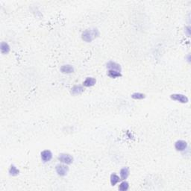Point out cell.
<instances>
[{
	"label": "cell",
	"mask_w": 191,
	"mask_h": 191,
	"mask_svg": "<svg viewBox=\"0 0 191 191\" xmlns=\"http://www.w3.org/2000/svg\"><path fill=\"white\" fill-rule=\"evenodd\" d=\"M129 175V169L128 167H124L121 169L120 170V176H121V179L126 180L128 178Z\"/></svg>",
	"instance_id": "cell-11"
},
{
	"label": "cell",
	"mask_w": 191,
	"mask_h": 191,
	"mask_svg": "<svg viewBox=\"0 0 191 191\" xmlns=\"http://www.w3.org/2000/svg\"><path fill=\"white\" fill-rule=\"evenodd\" d=\"M61 72L65 74H70L74 73V68L71 65H63L61 67Z\"/></svg>",
	"instance_id": "cell-8"
},
{
	"label": "cell",
	"mask_w": 191,
	"mask_h": 191,
	"mask_svg": "<svg viewBox=\"0 0 191 191\" xmlns=\"http://www.w3.org/2000/svg\"><path fill=\"white\" fill-rule=\"evenodd\" d=\"M58 160L65 164H71L73 162V158L69 154H61L58 156Z\"/></svg>",
	"instance_id": "cell-4"
},
{
	"label": "cell",
	"mask_w": 191,
	"mask_h": 191,
	"mask_svg": "<svg viewBox=\"0 0 191 191\" xmlns=\"http://www.w3.org/2000/svg\"><path fill=\"white\" fill-rule=\"evenodd\" d=\"M108 75L112 79H116V78H119V77L122 76V74L120 72L118 71H115V70H111V69H109V71L108 72Z\"/></svg>",
	"instance_id": "cell-13"
},
{
	"label": "cell",
	"mask_w": 191,
	"mask_h": 191,
	"mask_svg": "<svg viewBox=\"0 0 191 191\" xmlns=\"http://www.w3.org/2000/svg\"><path fill=\"white\" fill-rule=\"evenodd\" d=\"M9 173H10L11 175L15 176V175H19V173H20V170H19V169H18L14 165H11V166L10 169H9Z\"/></svg>",
	"instance_id": "cell-15"
},
{
	"label": "cell",
	"mask_w": 191,
	"mask_h": 191,
	"mask_svg": "<svg viewBox=\"0 0 191 191\" xmlns=\"http://www.w3.org/2000/svg\"><path fill=\"white\" fill-rule=\"evenodd\" d=\"M85 91V89L82 86H80V85H75L74 87L72 88L71 93L73 95H79L81 94Z\"/></svg>",
	"instance_id": "cell-9"
},
{
	"label": "cell",
	"mask_w": 191,
	"mask_h": 191,
	"mask_svg": "<svg viewBox=\"0 0 191 191\" xmlns=\"http://www.w3.org/2000/svg\"><path fill=\"white\" fill-rule=\"evenodd\" d=\"M40 155H41L42 161L44 162L49 161L52 158V153L49 150H44V151H43L41 154H40Z\"/></svg>",
	"instance_id": "cell-5"
},
{
	"label": "cell",
	"mask_w": 191,
	"mask_h": 191,
	"mask_svg": "<svg viewBox=\"0 0 191 191\" xmlns=\"http://www.w3.org/2000/svg\"><path fill=\"white\" fill-rule=\"evenodd\" d=\"M99 32L96 28H93V29H87L85 30V32H83L81 37H82L83 40L85 42H91L93 41V40L96 39L99 36Z\"/></svg>",
	"instance_id": "cell-1"
},
{
	"label": "cell",
	"mask_w": 191,
	"mask_h": 191,
	"mask_svg": "<svg viewBox=\"0 0 191 191\" xmlns=\"http://www.w3.org/2000/svg\"><path fill=\"white\" fill-rule=\"evenodd\" d=\"M110 184H111V185L112 186H115L116 184L118 183L119 181H120V177H119L118 175H116V174H112V175H110Z\"/></svg>",
	"instance_id": "cell-14"
},
{
	"label": "cell",
	"mask_w": 191,
	"mask_h": 191,
	"mask_svg": "<svg viewBox=\"0 0 191 191\" xmlns=\"http://www.w3.org/2000/svg\"><path fill=\"white\" fill-rule=\"evenodd\" d=\"M132 98L134 99H143L146 98V95L140 93H134L132 95Z\"/></svg>",
	"instance_id": "cell-16"
},
{
	"label": "cell",
	"mask_w": 191,
	"mask_h": 191,
	"mask_svg": "<svg viewBox=\"0 0 191 191\" xmlns=\"http://www.w3.org/2000/svg\"><path fill=\"white\" fill-rule=\"evenodd\" d=\"M128 187H129V184H128V182L127 181H123L119 186V190L121 191L127 190L128 189Z\"/></svg>",
	"instance_id": "cell-17"
},
{
	"label": "cell",
	"mask_w": 191,
	"mask_h": 191,
	"mask_svg": "<svg viewBox=\"0 0 191 191\" xmlns=\"http://www.w3.org/2000/svg\"><path fill=\"white\" fill-rule=\"evenodd\" d=\"M171 98L174 101H177L178 102L181 103H187L188 102V98L186 96L183 94H180V93H175V94H172L170 96Z\"/></svg>",
	"instance_id": "cell-3"
},
{
	"label": "cell",
	"mask_w": 191,
	"mask_h": 191,
	"mask_svg": "<svg viewBox=\"0 0 191 191\" xmlns=\"http://www.w3.org/2000/svg\"><path fill=\"white\" fill-rule=\"evenodd\" d=\"M187 147V143L184 140H178L175 144V148L177 151H184Z\"/></svg>",
	"instance_id": "cell-6"
},
{
	"label": "cell",
	"mask_w": 191,
	"mask_h": 191,
	"mask_svg": "<svg viewBox=\"0 0 191 191\" xmlns=\"http://www.w3.org/2000/svg\"><path fill=\"white\" fill-rule=\"evenodd\" d=\"M96 83V80L94 78L88 77V78H87V79H85V81L83 82V85L85 86V87H92V86L95 85Z\"/></svg>",
	"instance_id": "cell-10"
},
{
	"label": "cell",
	"mask_w": 191,
	"mask_h": 191,
	"mask_svg": "<svg viewBox=\"0 0 191 191\" xmlns=\"http://www.w3.org/2000/svg\"><path fill=\"white\" fill-rule=\"evenodd\" d=\"M107 68L111 70H115V71H118L121 73V67L120 64H118L116 62L114 61H109L108 63H107Z\"/></svg>",
	"instance_id": "cell-7"
},
{
	"label": "cell",
	"mask_w": 191,
	"mask_h": 191,
	"mask_svg": "<svg viewBox=\"0 0 191 191\" xmlns=\"http://www.w3.org/2000/svg\"><path fill=\"white\" fill-rule=\"evenodd\" d=\"M1 52L3 55L8 54L10 52V46L5 42H2L1 44Z\"/></svg>",
	"instance_id": "cell-12"
},
{
	"label": "cell",
	"mask_w": 191,
	"mask_h": 191,
	"mask_svg": "<svg viewBox=\"0 0 191 191\" xmlns=\"http://www.w3.org/2000/svg\"><path fill=\"white\" fill-rule=\"evenodd\" d=\"M55 170L57 175L60 176H65L68 172H69V167L63 164H57L55 167Z\"/></svg>",
	"instance_id": "cell-2"
}]
</instances>
